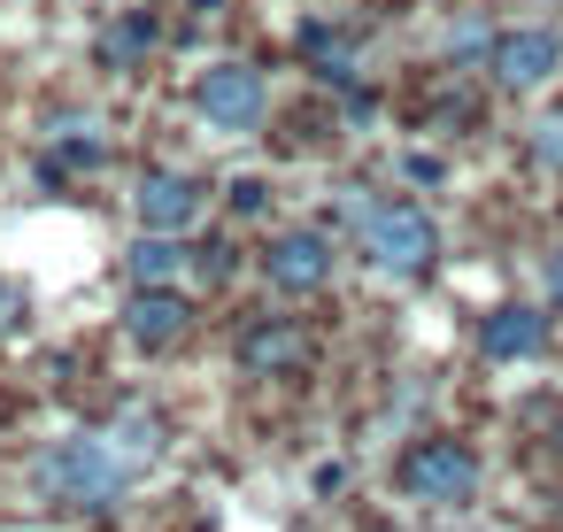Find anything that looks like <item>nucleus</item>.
Here are the masks:
<instances>
[{"instance_id": "ddd939ff", "label": "nucleus", "mask_w": 563, "mask_h": 532, "mask_svg": "<svg viewBox=\"0 0 563 532\" xmlns=\"http://www.w3.org/2000/svg\"><path fill=\"white\" fill-rule=\"evenodd\" d=\"M532 155H540L548 170H563V109H548V117L532 124Z\"/></svg>"}, {"instance_id": "9b49d317", "label": "nucleus", "mask_w": 563, "mask_h": 532, "mask_svg": "<svg viewBox=\"0 0 563 532\" xmlns=\"http://www.w3.org/2000/svg\"><path fill=\"white\" fill-rule=\"evenodd\" d=\"M240 363H247V370H286V363H301V324H255V332L240 340Z\"/></svg>"}, {"instance_id": "f03ea898", "label": "nucleus", "mask_w": 563, "mask_h": 532, "mask_svg": "<svg viewBox=\"0 0 563 532\" xmlns=\"http://www.w3.org/2000/svg\"><path fill=\"white\" fill-rule=\"evenodd\" d=\"M355 232H363V255L394 278L432 270V255H440V232L417 201H355Z\"/></svg>"}, {"instance_id": "7ed1b4c3", "label": "nucleus", "mask_w": 563, "mask_h": 532, "mask_svg": "<svg viewBox=\"0 0 563 532\" xmlns=\"http://www.w3.org/2000/svg\"><path fill=\"white\" fill-rule=\"evenodd\" d=\"M194 109H201L209 132L240 140V132H263V117H271V86H263V70H247V63H209L201 86H194Z\"/></svg>"}, {"instance_id": "6e6552de", "label": "nucleus", "mask_w": 563, "mask_h": 532, "mask_svg": "<svg viewBox=\"0 0 563 532\" xmlns=\"http://www.w3.org/2000/svg\"><path fill=\"white\" fill-rule=\"evenodd\" d=\"M540 340H548V317H540V309H494V317L478 324L486 363H525V355H540Z\"/></svg>"}, {"instance_id": "f257e3e1", "label": "nucleus", "mask_w": 563, "mask_h": 532, "mask_svg": "<svg viewBox=\"0 0 563 532\" xmlns=\"http://www.w3.org/2000/svg\"><path fill=\"white\" fill-rule=\"evenodd\" d=\"M132 478H140V470L117 455L109 432H78V440H55V447L40 455V486H47L55 501H78V509H109Z\"/></svg>"}, {"instance_id": "4468645a", "label": "nucleus", "mask_w": 563, "mask_h": 532, "mask_svg": "<svg viewBox=\"0 0 563 532\" xmlns=\"http://www.w3.org/2000/svg\"><path fill=\"white\" fill-rule=\"evenodd\" d=\"M401 170H409V186H440V178H448V163H440V155H409Z\"/></svg>"}, {"instance_id": "39448f33", "label": "nucleus", "mask_w": 563, "mask_h": 532, "mask_svg": "<svg viewBox=\"0 0 563 532\" xmlns=\"http://www.w3.org/2000/svg\"><path fill=\"white\" fill-rule=\"evenodd\" d=\"M555 70H563V32L532 24V32H501V40H494V86L532 93V86H548Z\"/></svg>"}, {"instance_id": "2eb2a0df", "label": "nucleus", "mask_w": 563, "mask_h": 532, "mask_svg": "<svg viewBox=\"0 0 563 532\" xmlns=\"http://www.w3.org/2000/svg\"><path fill=\"white\" fill-rule=\"evenodd\" d=\"M263 201H271V186H263V178H240V186H232V209H240V217H255Z\"/></svg>"}, {"instance_id": "0eeeda50", "label": "nucleus", "mask_w": 563, "mask_h": 532, "mask_svg": "<svg viewBox=\"0 0 563 532\" xmlns=\"http://www.w3.org/2000/svg\"><path fill=\"white\" fill-rule=\"evenodd\" d=\"M332 278V240L324 232H278L271 240V286L278 293H317Z\"/></svg>"}, {"instance_id": "f3484780", "label": "nucleus", "mask_w": 563, "mask_h": 532, "mask_svg": "<svg viewBox=\"0 0 563 532\" xmlns=\"http://www.w3.org/2000/svg\"><path fill=\"white\" fill-rule=\"evenodd\" d=\"M548 301H563V255H548Z\"/></svg>"}, {"instance_id": "dca6fc26", "label": "nucleus", "mask_w": 563, "mask_h": 532, "mask_svg": "<svg viewBox=\"0 0 563 532\" xmlns=\"http://www.w3.org/2000/svg\"><path fill=\"white\" fill-rule=\"evenodd\" d=\"M140 47H147V24H124V32L109 40V55H117V63H124V55H140Z\"/></svg>"}, {"instance_id": "423d86ee", "label": "nucleus", "mask_w": 563, "mask_h": 532, "mask_svg": "<svg viewBox=\"0 0 563 532\" xmlns=\"http://www.w3.org/2000/svg\"><path fill=\"white\" fill-rule=\"evenodd\" d=\"M132 209H140L147 232H178V240H186V232L201 224V186H194L186 170H155V178H140Z\"/></svg>"}, {"instance_id": "f8f14e48", "label": "nucleus", "mask_w": 563, "mask_h": 532, "mask_svg": "<svg viewBox=\"0 0 563 532\" xmlns=\"http://www.w3.org/2000/svg\"><path fill=\"white\" fill-rule=\"evenodd\" d=\"M109 440H117V455H124L132 470H147V463L163 455V424H155V417H117Z\"/></svg>"}, {"instance_id": "9d476101", "label": "nucleus", "mask_w": 563, "mask_h": 532, "mask_svg": "<svg viewBox=\"0 0 563 532\" xmlns=\"http://www.w3.org/2000/svg\"><path fill=\"white\" fill-rule=\"evenodd\" d=\"M132 278H140V286H178V278H186V247H178V232H147V240L132 247Z\"/></svg>"}, {"instance_id": "20e7f679", "label": "nucleus", "mask_w": 563, "mask_h": 532, "mask_svg": "<svg viewBox=\"0 0 563 532\" xmlns=\"http://www.w3.org/2000/svg\"><path fill=\"white\" fill-rule=\"evenodd\" d=\"M401 486H409L417 501L455 509V501H471V486H478V455H471V447H455V440H424V447L401 463Z\"/></svg>"}, {"instance_id": "1a4fd4ad", "label": "nucleus", "mask_w": 563, "mask_h": 532, "mask_svg": "<svg viewBox=\"0 0 563 532\" xmlns=\"http://www.w3.org/2000/svg\"><path fill=\"white\" fill-rule=\"evenodd\" d=\"M124 332H132L140 347H170V340L186 332V301H178V286H147V293L124 309Z\"/></svg>"}]
</instances>
